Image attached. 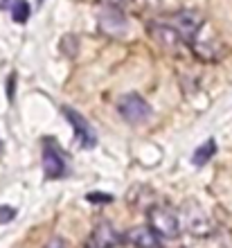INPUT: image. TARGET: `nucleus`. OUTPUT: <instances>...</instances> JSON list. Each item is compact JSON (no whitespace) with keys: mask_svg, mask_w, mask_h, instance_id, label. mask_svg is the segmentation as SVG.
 Instances as JSON below:
<instances>
[{"mask_svg":"<svg viewBox=\"0 0 232 248\" xmlns=\"http://www.w3.org/2000/svg\"><path fill=\"white\" fill-rule=\"evenodd\" d=\"M149 226L160 235V239H178L183 232L181 215L167 203H155L149 208Z\"/></svg>","mask_w":232,"mask_h":248,"instance_id":"1","label":"nucleus"},{"mask_svg":"<svg viewBox=\"0 0 232 248\" xmlns=\"http://www.w3.org/2000/svg\"><path fill=\"white\" fill-rule=\"evenodd\" d=\"M181 223H183V228L189 232V235L194 237H207V235H212V219H210V215H207L205 210L201 208L199 203H194V201H187L185 205L181 208Z\"/></svg>","mask_w":232,"mask_h":248,"instance_id":"2","label":"nucleus"},{"mask_svg":"<svg viewBox=\"0 0 232 248\" xmlns=\"http://www.w3.org/2000/svg\"><path fill=\"white\" fill-rule=\"evenodd\" d=\"M189 50L194 52V57H199L203 61H217L221 59V54H223V46H221L219 36L207 27V23L201 27L196 36L189 41Z\"/></svg>","mask_w":232,"mask_h":248,"instance_id":"3","label":"nucleus"},{"mask_svg":"<svg viewBox=\"0 0 232 248\" xmlns=\"http://www.w3.org/2000/svg\"><path fill=\"white\" fill-rule=\"evenodd\" d=\"M117 111H120V115L129 124H142V122H147L149 115H151V106H149L147 99L140 97L138 93H129V95H124V97L120 99Z\"/></svg>","mask_w":232,"mask_h":248,"instance_id":"4","label":"nucleus"},{"mask_svg":"<svg viewBox=\"0 0 232 248\" xmlns=\"http://www.w3.org/2000/svg\"><path fill=\"white\" fill-rule=\"evenodd\" d=\"M169 23L176 27V32L183 36L185 46H189V41L196 36L201 27L205 25V18L201 16L199 12H192V9H185V12H176L174 16H169Z\"/></svg>","mask_w":232,"mask_h":248,"instance_id":"5","label":"nucleus"},{"mask_svg":"<svg viewBox=\"0 0 232 248\" xmlns=\"http://www.w3.org/2000/svg\"><path fill=\"white\" fill-rule=\"evenodd\" d=\"M147 32L151 34V39L162 46L165 50H176V47L185 46V41L178 32H176V27L169 23V20H151L147 23Z\"/></svg>","mask_w":232,"mask_h":248,"instance_id":"6","label":"nucleus"},{"mask_svg":"<svg viewBox=\"0 0 232 248\" xmlns=\"http://www.w3.org/2000/svg\"><path fill=\"white\" fill-rule=\"evenodd\" d=\"M61 111H63L65 120L72 124V129H75V138L79 140V144H81L84 149H93V147L97 144V136H95V131H93L91 122H88L81 113L72 111V108H68V106H63Z\"/></svg>","mask_w":232,"mask_h":248,"instance_id":"7","label":"nucleus"},{"mask_svg":"<svg viewBox=\"0 0 232 248\" xmlns=\"http://www.w3.org/2000/svg\"><path fill=\"white\" fill-rule=\"evenodd\" d=\"M126 27H129V23H126V16H124V12H120V9H104L102 14H99V30H102L106 36H124L126 34Z\"/></svg>","mask_w":232,"mask_h":248,"instance_id":"8","label":"nucleus"},{"mask_svg":"<svg viewBox=\"0 0 232 248\" xmlns=\"http://www.w3.org/2000/svg\"><path fill=\"white\" fill-rule=\"evenodd\" d=\"M43 171L47 178H61L65 174L63 151L52 142H46V147H43Z\"/></svg>","mask_w":232,"mask_h":248,"instance_id":"9","label":"nucleus"},{"mask_svg":"<svg viewBox=\"0 0 232 248\" xmlns=\"http://www.w3.org/2000/svg\"><path fill=\"white\" fill-rule=\"evenodd\" d=\"M126 242L136 248H160V235L151 226H136L126 232Z\"/></svg>","mask_w":232,"mask_h":248,"instance_id":"10","label":"nucleus"},{"mask_svg":"<svg viewBox=\"0 0 232 248\" xmlns=\"http://www.w3.org/2000/svg\"><path fill=\"white\" fill-rule=\"evenodd\" d=\"M120 242H122V237L108 221H99L91 235V244L95 248H115Z\"/></svg>","mask_w":232,"mask_h":248,"instance_id":"11","label":"nucleus"},{"mask_svg":"<svg viewBox=\"0 0 232 248\" xmlns=\"http://www.w3.org/2000/svg\"><path fill=\"white\" fill-rule=\"evenodd\" d=\"M214 154H217V142H214V140H205L199 149L194 151L192 163L196 165V167H203L205 163H210V158H212Z\"/></svg>","mask_w":232,"mask_h":248,"instance_id":"12","label":"nucleus"},{"mask_svg":"<svg viewBox=\"0 0 232 248\" xmlns=\"http://www.w3.org/2000/svg\"><path fill=\"white\" fill-rule=\"evenodd\" d=\"M30 14H32V9H30V2L27 0H16L12 5V18L16 20V23H27L30 20Z\"/></svg>","mask_w":232,"mask_h":248,"instance_id":"13","label":"nucleus"},{"mask_svg":"<svg viewBox=\"0 0 232 248\" xmlns=\"http://www.w3.org/2000/svg\"><path fill=\"white\" fill-rule=\"evenodd\" d=\"M99 5L108 7V9H120V12H126V9L133 5V0H99Z\"/></svg>","mask_w":232,"mask_h":248,"instance_id":"14","label":"nucleus"},{"mask_svg":"<svg viewBox=\"0 0 232 248\" xmlns=\"http://www.w3.org/2000/svg\"><path fill=\"white\" fill-rule=\"evenodd\" d=\"M86 199H88L91 203H95V205H106V203H113V196L104 194V192H91Z\"/></svg>","mask_w":232,"mask_h":248,"instance_id":"15","label":"nucleus"},{"mask_svg":"<svg viewBox=\"0 0 232 248\" xmlns=\"http://www.w3.org/2000/svg\"><path fill=\"white\" fill-rule=\"evenodd\" d=\"M16 217V210L9 205H0V223H9Z\"/></svg>","mask_w":232,"mask_h":248,"instance_id":"16","label":"nucleus"},{"mask_svg":"<svg viewBox=\"0 0 232 248\" xmlns=\"http://www.w3.org/2000/svg\"><path fill=\"white\" fill-rule=\"evenodd\" d=\"M46 248H70V246H68L65 239H61V237H52L50 242L46 244Z\"/></svg>","mask_w":232,"mask_h":248,"instance_id":"17","label":"nucleus"},{"mask_svg":"<svg viewBox=\"0 0 232 248\" xmlns=\"http://www.w3.org/2000/svg\"><path fill=\"white\" fill-rule=\"evenodd\" d=\"M84 248H95V246H93V244H91V242H88V244H86V246H84Z\"/></svg>","mask_w":232,"mask_h":248,"instance_id":"18","label":"nucleus"}]
</instances>
